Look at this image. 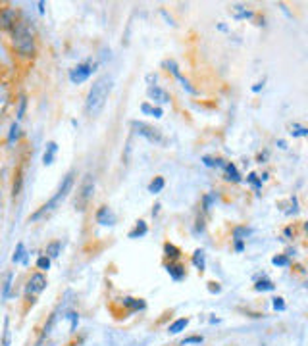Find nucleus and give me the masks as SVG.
<instances>
[{"instance_id": "f257e3e1", "label": "nucleus", "mask_w": 308, "mask_h": 346, "mask_svg": "<svg viewBox=\"0 0 308 346\" xmlns=\"http://www.w3.org/2000/svg\"><path fill=\"white\" fill-rule=\"evenodd\" d=\"M12 37V46L14 52L22 58H33L37 52V43H35V33L33 27L29 25V22L22 18L20 23L14 27V31L10 33Z\"/></svg>"}, {"instance_id": "f03ea898", "label": "nucleus", "mask_w": 308, "mask_h": 346, "mask_svg": "<svg viewBox=\"0 0 308 346\" xmlns=\"http://www.w3.org/2000/svg\"><path fill=\"white\" fill-rule=\"evenodd\" d=\"M110 91H112V79L108 75L100 77V79H97L93 83V86H91V91H89L87 95V104H85L89 116H93V118L99 116L100 110L104 108L106 100L110 97Z\"/></svg>"}, {"instance_id": "7ed1b4c3", "label": "nucleus", "mask_w": 308, "mask_h": 346, "mask_svg": "<svg viewBox=\"0 0 308 346\" xmlns=\"http://www.w3.org/2000/svg\"><path fill=\"white\" fill-rule=\"evenodd\" d=\"M71 187H73V171H69L66 177H64V181H62V185H60L58 193H56V195L52 196V198H50L46 204L41 206V208H39L35 214H31V216H29V221H39V219H43L44 216H48L50 212H54L56 206L60 204V202H62V200H64V198L67 196V193L71 191Z\"/></svg>"}, {"instance_id": "20e7f679", "label": "nucleus", "mask_w": 308, "mask_h": 346, "mask_svg": "<svg viewBox=\"0 0 308 346\" xmlns=\"http://www.w3.org/2000/svg\"><path fill=\"white\" fill-rule=\"evenodd\" d=\"M93 191H95V177L87 173L81 181V187L77 191V196H75V208L79 212H85V208L89 206L91 198H93Z\"/></svg>"}, {"instance_id": "39448f33", "label": "nucleus", "mask_w": 308, "mask_h": 346, "mask_svg": "<svg viewBox=\"0 0 308 346\" xmlns=\"http://www.w3.org/2000/svg\"><path fill=\"white\" fill-rule=\"evenodd\" d=\"M131 127L139 137H144L148 142H154V144H164L166 142L162 131L152 127V125H148V123H144V121H133Z\"/></svg>"}, {"instance_id": "423d86ee", "label": "nucleus", "mask_w": 308, "mask_h": 346, "mask_svg": "<svg viewBox=\"0 0 308 346\" xmlns=\"http://www.w3.org/2000/svg\"><path fill=\"white\" fill-rule=\"evenodd\" d=\"M22 12L18 8H12V6H2L0 8V31H6V33H12L14 27L20 23L22 20Z\"/></svg>"}, {"instance_id": "0eeeda50", "label": "nucleus", "mask_w": 308, "mask_h": 346, "mask_svg": "<svg viewBox=\"0 0 308 346\" xmlns=\"http://www.w3.org/2000/svg\"><path fill=\"white\" fill-rule=\"evenodd\" d=\"M44 289H46V277H44L43 273H33V275L29 277V281H27V287H25V296H27V300L31 298V302H35V296H37L39 292H43Z\"/></svg>"}, {"instance_id": "6e6552de", "label": "nucleus", "mask_w": 308, "mask_h": 346, "mask_svg": "<svg viewBox=\"0 0 308 346\" xmlns=\"http://www.w3.org/2000/svg\"><path fill=\"white\" fill-rule=\"evenodd\" d=\"M93 71H95V64H79L69 71V81L75 85L85 83L89 77L93 75Z\"/></svg>"}, {"instance_id": "1a4fd4ad", "label": "nucleus", "mask_w": 308, "mask_h": 346, "mask_svg": "<svg viewBox=\"0 0 308 346\" xmlns=\"http://www.w3.org/2000/svg\"><path fill=\"white\" fill-rule=\"evenodd\" d=\"M166 67H170V71H172V73L177 77V81H179V83L183 85V89H185L187 93H191V95H197V91H195V89L191 86V83H189L187 79H185V77L179 73V67H177L176 62H172V60H170V62H166Z\"/></svg>"}, {"instance_id": "9d476101", "label": "nucleus", "mask_w": 308, "mask_h": 346, "mask_svg": "<svg viewBox=\"0 0 308 346\" xmlns=\"http://www.w3.org/2000/svg\"><path fill=\"white\" fill-rule=\"evenodd\" d=\"M146 93H148V98H152L154 102H158V104H166V102H170V95L166 93L164 89H160V86L150 85Z\"/></svg>"}, {"instance_id": "9b49d317", "label": "nucleus", "mask_w": 308, "mask_h": 346, "mask_svg": "<svg viewBox=\"0 0 308 346\" xmlns=\"http://www.w3.org/2000/svg\"><path fill=\"white\" fill-rule=\"evenodd\" d=\"M97 221L100 225H114L116 223V216L108 206H102L99 212H97Z\"/></svg>"}, {"instance_id": "f8f14e48", "label": "nucleus", "mask_w": 308, "mask_h": 346, "mask_svg": "<svg viewBox=\"0 0 308 346\" xmlns=\"http://www.w3.org/2000/svg\"><path fill=\"white\" fill-rule=\"evenodd\" d=\"M12 102V95H10V89L4 85V83H0V116L8 110V106H10Z\"/></svg>"}, {"instance_id": "ddd939ff", "label": "nucleus", "mask_w": 308, "mask_h": 346, "mask_svg": "<svg viewBox=\"0 0 308 346\" xmlns=\"http://www.w3.org/2000/svg\"><path fill=\"white\" fill-rule=\"evenodd\" d=\"M56 152H58V144H56L54 141H50L48 144H46V150H44V154H43V163H44V165H50V163L54 162Z\"/></svg>"}, {"instance_id": "4468645a", "label": "nucleus", "mask_w": 308, "mask_h": 346, "mask_svg": "<svg viewBox=\"0 0 308 346\" xmlns=\"http://www.w3.org/2000/svg\"><path fill=\"white\" fill-rule=\"evenodd\" d=\"M166 270H168L170 277H172L174 281H181V279L185 277V268H183V266H179V264H170Z\"/></svg>"}, {"instance_id": "2eb2a0df", "label": "nucleus", "mask_w": 308, "mask_h": 346, "mask_svg": "<svg viewBox=\"0 0 308 346\" xmlns=\"http://www.w3.org/2000/svg\"><path fill=\"white\" fill-rule=\"evenodd\" d=\"M121 302H123V306H125L127 310H131V312H139V310H144V302L141 300V298L137 300V298H131V296H125V298H123Z\"/></svg>"}, {"instance_id": "dca6fc26", "label": "nucleus", "mask_w": 308, "mask_h": 346, "mask_svg": "<svg viewBox=\"0 0 308 346\" xmlns=\"http://www.w3.org/2000/svg\"><path fill=\"white\" fill-rule=\"evenodd\" d=\"M223 171H225V179L227 181H233V183H239L241 181V175L237 171V167L233 163H225L223 165Z\"/></svg>"}, {"instance_id": "f3484780", "label": "nucleus", "mask_w": 308, "mask_h": 346, "mask_svg": "<svg viewBox=\"0 0 308 346\" xmlns=\"http://www.w3.org/2000/svg\"><path fill=\"white\" fill-rule=\"evenodd\" d=\"M60 248H62V242L60 240H54V242H50V244H46V250H44V256H48V258H58L60 256Z\"/></svg>"}, {"instance_id": "a211bd4d", "label": "nucleus", "mask_w": 308, "mask_h": 346, "mask_svg": "<svg viewBox=\"0 0 308 346\" xmlns=\"http://www.w3.org/2000/svg\"><path fill=\"white\" fill-rule=\"evenodd\" d=\"M12 262H14V264H18V262H27V254H25L23 242H18V246L14 250V256H12Z\"/></svg>"}, {"instance_id": "6ab92c4d", "label": "nucleus", "mask_w": 308, "mask_h": 346, "mask_svg": "<svg viewBox=\"0 0 308 346\" xmlns=\"http://www.w3.org/2000/svg\"><path fill=\"white\" fill-rule=\"evenodd\" d=\"M146 233H148V227H146V223H144V221H137V225H135V229H133L131 233H129V238L144 237Z\"/></svg>"}, {"instance_id": "aec40b11", "label": "nucleus", "mask_w": 308, "mask_h": 346, "mask_svg": "<svg viewBox=\"0 0 308 346\" xmlns=\"http://www.w3.org/2000/svg\"><path fill=\"white\" fill-rule=\"evenodd\" d=\"M187 325H189V319H187V317H181V319H177V321H174V323L170 325V329H168V331L176 335V333H181V331H183V329H185Z\"/></svg>"}, {"instance_id": "412c9836", "label": "nucleus", "mask_w": 308, "mask_h": 346, "mask_svg": "<svg viewBox=\"0 0 308 346\" xmlns=\"http://www.w3.org/2000/svg\"><path fill=\"white\" fill-rule=\"evenodd\" d=\"M231 12L235 16V20H245V18H253V12H249L243 6H231Z\"/></svg>"}, {"instance_id": "4be33fe9", "label": "nucleus", "mask_w": 308, "mask_h": 346, "mask_svg": "<svg viewBox=\"0 0 308 346\" xmlns=\"http://www.w3.org/2000/svg\"><path fill=\"white\" fill-rule=\"evenodd\" d=\"M162 189H164V177H154V181L148 185V193L152 195H158Z\"/></svg>"}, {"instance_id": "5701e85b", "label": "nucleus", "mask_w": 308, "mask_h": 346, "mask_svg": "<svg viewBox=\"0 0 308 346\" xmlns=\"http://www.w3.org/2000/svg\"><path fill=\"white\" fill-rule=\"evenodd\" d=\"M193 266H195L198 271L204 270V252H202V250H197V252L193 254Z\"/></svg>"}, {"instance_id": "b1692460", "label": "nucleus", "mask_w": 308, "mask_h": 346, "mask_svg": "<svg viewBox=\"0 0 308 346\" xmlns=\"http://www.w3.org/2000/svg\"><path fill=\"white\" fill-rule=\"evenodd\" d=\"M164 252H166V256H168V258H172V260H177L179 258V254H181L179 248L174 246V244H170V242H166L164 244Z\"/></svg>"}, {"instance_id": "393cba45", "label": "nucleus", "mask_w": 308, "mask_h": 346, "mask_svg": "<svg viewBox=\"0 0 308 346\" xmlns=\"http://www.w3.org/2000/svg\"><path fill=\"white\" fill-rule=\"evenodd\" d=\"M254 289H256V291H260V292H264V291H274L275 285H274L272 281H268V279H262V281H256V285H254Z\"/></svg>"}, {"instance_id": "a878e982", "label": "nucleus", "mask_w": 308, "mask_h": 346, "mask_svg": "<svg viewBox=\"0 0 308 346\" xmlns=\"http://www.w3.org/2000/svg\"><path fill=\"white\" fill-rule=\"evenodd\" d=\"M0 346H10V319H4V335H2V342Z\"/></svg>"}, {"instance_id": "bb28decb", "label": "nucleus", "mask_w": 308, "mask_h": 346, "mask_svg": "<svg viewBox=\"0 0 308 346\" xmlns=\"http://www.w3.org/2000/svg\"><path fill=\"white\" fill-rule=\"evenodd\" d=\"M37 268H39V270H43V271H48L50 270V258H48V256H39V258H37Z\"/></svg>"}, {"instance_id": "cd10ccee", "label": "nucleus", "mask_w": 308, "mask_h": 346, "mask_svg": "<svg viewBox=\"0 0 308 346\" xmlns=\"http://www.w3.org/2000/svg\"><path fill=\"white\" fill-rule=\"evenodd\" d=\"M291 135H293V137H306L308 129L306 127H302V125H293V127H291Z\"/></svg>"}, {"instance_id": "c85d7f7f", "label": "nucleus", "mask_w": 308, "mask_h": 346, "mask_svg": "<svg viewBox=\"0 0 308 346\" xmlns=\"http://www.w3.org/2000/svg\"><path fill=\"white\" fill-rule=\"evenodd\" d=\"M25 108H27V98L22 95V97H20V106H18V121L25 116Z\"/></svg>"}, {"instance_id": "c756f323", "label": "nucleus", "mask_w": 308, "mask_h": 346, "mask_svg": "<svg viewBox=\"0 0 308 346\" xmlns=\"http://www.w3.org/2000/svg\"><path fill=\"white\" fill-rule=\"evenodd\" d=\"M18 137H20V125H18V121H14L10 127V137H8V141L14 142Z\"/></svg>"}, {"instance_id": "7c9ffc66", "label": "nucleus", "mask_w": 308, "mask_h": 346, "mask_svg": "<svg viewBox=\"0 0 308 346\" xmlns=\"http://www.w3.org/2000/svg\"><path fill=\"white\" fill-rule=\"evenodd\" d=\"M272 264H274V266H279V268H287L291 262H289L287 256H275V258H272Z\"/></svg>"}, {"instance_id": "2f4dec72", "label": "nucleus", "mask_w": 308, "mask_h": 346, "mask_svg": "<svg viewBox=\"0 0 308 346\" xmlns=\"http://www.w3.org/2000/svg\"><path fill=\"white\" fill-rule=\"evenodd\" d=\"M249 233H251V231L247 227H237L233 231V238H235V240H243V237H247Z\"/></svg>"}, {"instance_id": "473e14b6", "label": "nucleus", "mask_w": 308, "mask_h": 346, "mask_svg": "<svg viewBox=\"0 0 308 346\" xmlns=\"http://www.w3.org/2000/svg\"><path fill=\"white\" fill-rule=\"evenodd\" d=\"M22 183H23L22 173H18V179L14 181V193H12V195H14V198H16V196H18V195H20V191H22Z\"/></svg>"}, {"instance_id": "72a5a7b5", "label": "nucleus", "mask_w": 308, "mask_h": 346, "mask_svg": "<svg viewBox=\"0 0 308 346\" xmlns=\"http://www.w3.org/2000/svg\"><path fill=\"white\" fill-rule=\"evenodd\" d=\"M10 287H12V273L6 275V283H4V291H2V298H8L10 296Z\"/></svg>"}, {"instance_id": "f704fd0d", "label": "nucleus", "mask_w": 308, "mask_h": 346, "mask_svg": "<svg viewBox=\"0 0 308 346\" xmlns=\"http://www.w3.org/2000/svg\"><path fill=\"white\" fill-rule=\"evenodd\" d=\"M247 179H249V183H253V185H254V189H256V191H258L260 187H262V181H260V179L256 177V173H251V175H249Z\"/></svg>"}, {"instance_id": "c9c22d12", "label": "nucleus", "mask_w": 308, "mask_h": 346, "mask_svg": "<svg viewBox=\"0 0 308 346\" xmlns=\"http://www.w3.org/2000/svg\"><path fill=\"white\" fill-rule=\"evenodd\" d=\"M274 310H277V312H283V310H285V302H283V298H279V296H277V298H274Z\"/></svg>"}, {"instance_id": "e433bc0d", "label": "nucleus", "mask_w": 308, "mask_h": 346, "mask_svg": "<svg viewBox=\"0 0 308 346\" xmlns=\"http://www.w3.org/2000/svg\"><path fill=\"white\" fill-rule=\"evenodd\" d=\"M67 317H69V321H71V327H69V329H71V333H73L77 327V321H79V315H77L75 312H71V314H67Z\"/></svg>"}, {"instance_id": "4c0bfd02", "label": "nucleus", "mask_w": 308, "mask_h": 346, "mask_svg": "<svg viewBox=\"0 0 308 346\" xmlns=\"http://www.w3.org/2000/svg\"><path fill=\"white\" fill-rule=\"evenodd\" d=\"M200 342H202V336H189V338L183 340V346L185 344H200Z\"/></svg>"}, {"instance_id": "58836bf2", "label": "nucleus", "mask_w": 308, "mask_h": 346, "mask_svg": "<svg viewBox=\"0 0 308 346\" xmlns=\"http://www.w3.org/2000/svg\"><path fill=\"white\" fill-rule=\"evenodd\" d=\"M150 114H152L154 118H162V116H164L162 108H158V106H156V108H152V112H150Z\"/></svg>"}, {"instance_id": "ea45409f", "label": "nucleus", "mask_w": 308, "mask_h": 346, "mask_svg": "<svg viewBox=\"0 0 308 346\" xmlns=\"http://www.w3.org/2000/svg\"><path fill=\"white\" fill-rule=\"evenodd\" d=\"M208 291H210V292H220L221 289H220V285H218V283H210Z\"/></svg>"}, {"instance_id": "a19ab883", "label": "nucleus", "mask_w": 308, "mask_h": 346, "mask_svg": "<svg viewBox=\"0 0 308 346\" xmlns=\"http://www.w3.org/2000/svg\"><path fill=\"white\" fill-rule=\"evenodd\" d=\"M141 112H143V114H150V112H152V106H150V104H143V106H141Z\"/></svg>"}, {"instance_id": "79ce46f5", "label": "nucleus", "mask_w": 308, "mask_h": 346, "mask_svg": "<svg viewBox=\"0 0 308 346\" xmlns=\"http://www.w3.org/2000/svg\"><path fill=\"white\" fill-rule=\"evenodd\" d=\"M210 204H212V195L204 196V208H206V210H210Z\"/></svg>"}, {"instance_id": "37998d69", "label": "nucleus", "mask_w": 308, "mask_h": 346, "mask_svg": "<svg viewBox=\"0 0 308 346\" xmlns=\"http://www.w3.org/2000/svg\"><path fill=\"white\" fill-rule=\"evenodd\" d=\"M235 250H237V252H241V250H243V240H235Z\"/></svg>"}, {"instance_id": "c03bdc74", "label": "nucleus", "mask_w": 308, "mask_h": 346, "mask_svg": "<svg viewBox=\"0 0 308 346\" xmlns=\"http://www.w3.org/2000/svg\"><path fill=\"white\" fill-rule=\"evenodd\" d=\"M262 86H264V83H256V85L253 86V91H254V93H258V91H260Z\"/></svg>"}, {"instance_id": "a18cd8bd", "label": "nucleus", "mask_w": 308, "mask_h": 346, "mask_svg": "<svg viewBox=\"0 0 308 346\" xmlns=\"http://www.w3.org/2000/svg\"><path fill=\"white\" fill-rule=\"evenodd\" d=\"M39 12H41V14L44 12V2H39Z\"/></svg>"}, {"instance_id": "49530a36", "label": "nucleus", "mask_w": 308, "mask_h": 346, "mask_svg": "<svg viewBox=\"0 0 308 346\" xmlns=\"http://www.w3.org/2000/svg\"><path fill=\"white\" fill-rule=\"evenodd\" d=\"M277 144H279V148H287V146H285V141H277Z\"/></svg>"}]
</instances>
